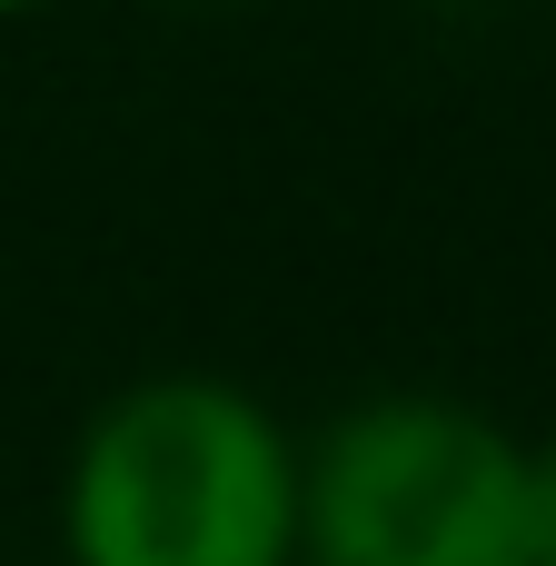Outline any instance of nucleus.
<instances>
[{
	"mask_svg": "<svg viewBox=\"0 0 556 566\" xmlns=\"http://www.w3.org/2000/svg\"><path fill=\"white\" fill-rule=\"evenodd\" d=\"M30 566H70V557H30Z\"/></svg>",
	"mask_w": 556,
	"mask_h": 566,
	"instance_id": "39448f33",
	"label": "nucleus"
},
{
	"mask_svg": "<svg viewBox=\"0 0 556 566\" xmlns=\"http://www.w3.org/2000/svg\"><path fill=\"white\" fill-rule=\"evenodd\" d=\"M50 527L70 566H298V428L219 368H149L70 428Z\"/></svg>",
	"mask_w": 556,
	"mask_h": 566,
	"instance_id": "f257e3e1",
	"label": "nucleus"
},
{
	"mask_svg": "<svg viewBox=\"0 0 556 566\" xmlns=\"http://www.w3.org/2000/svg\"><path fill=\"white\" fill-rule=\"evenodd\" d=\"M298 566H537L527 438L458 388H368L298 428Z\"/></svg>",
	"mask_w": 556,
	"mask_h": 566,
	"instance_id": "f03ea898",
	"label": "nucleus"
},
{
	"mask_svg": "<svg viewBox=\"0 0 556 566\" xmlns=\"http://www.w3.org/2000/svg\"><path fill=\"white\" fill-rule=\"evenodd\" d=\"M40 10H60V0H0V30H10V20H40Z\"/></svg>",
	"mask_w": 556,
	"mask_h": 566,
	"instance_id": "20e7f679",
	"label": "nucleus"
},
{
	"mask_svg": "<svg viewBox=\"0 0 556 566\" xmlns=\"http://www.w3.org/2000/svg\"><path fill=\"white\" fill-rule=\"evenodd\" d=\"M527 517H537V566H556V428L527 438Z\"/></svg>",
	"mask_w": 556,
	"mask_h": 566,
	"instance_id": "7ed1b4c3",
	"label": "nucleus"
}]
</instances>
